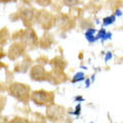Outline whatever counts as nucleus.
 <instances>
[{"instance_id":"obj_19","label":"nucleus","mask_w":123,"mask_h":123,"mask_svg":"<svg viewBox=\"0 0 123 123\" xmlns=\"http://www.w3.org/2000/svg\"><path fill=\"white\" fill-rule=\"evenodd\" d=\"M75 101H78V102H83L84 101V98L82 97H76L75 98Z\"/></svg>"},{"instance_id":"obj_15","label":"nucleus","mask_w":123,"mask_h":123,"mask_svg":"<svg viewBox=\"0 0 123 123\" xmlns=\"http://www.w3.org/2000/svg\"><path fill=\"white\" fill-rule=\"evenodd\" d=\"M113 57V55H112V52H107L106 53V56H105V62H108L109 60H111Z\"/></svg>"},{"instance_id":"obj_21","label":"nucleus","mask_w":123,"mask_h":123,"mask_svg":"<svg viewBox=\"0 0 123 123\" xmlns=\"http://www.w3.org/2000/svg\"><path fill=\"white\" fill-rule=\"evenodd\" d=\"M2 109H3V105H2V104H0V114H1Z\"/></svg>"},{"instance_id":"obj_16","label":"nucleus","mask_w":123,"mask_h":123,"mask_svg":"<svg viewBox=\"0 0 123 123\" xmlns=\"http://www.w3.org/2000/svg\"><path fill=\"white\" fill-rule=\"evenodd\" d=\"M111 38H112V34H111V33H107L106 35H105V37H104L103 39H102V41L104 42V41H106V40H108V39H111Z\"/></svg>"},{"instance_id":"obj_9","label":"nucleus","mask_w":123,"mask_h":123,"mask_svg":"<svg viewBox=\"0 0 123 123\" xmlns=\"http://www.w3.org/2000/svg\"><path fill=\"white\" fill-rule=\"evenodd\" d=\"M94 33H95V29H88L86 32H85V37L86 39L88 40V42H90V43H92V42H95L98 39L97 37H94Z\"/></svg>"},{"instance_id":"obj_22","label":"nucleus","mask_w":123,"mask_h":123,"mask_svg":"<svg viewBox=\"0 0 123 123\" xmlns=\"http://www.w3.org/2000/svg\"><path fill=\"white\" fill-rule=\"evenodd\" d=\"M0 67H1V66H0Z\"/></svg>"},{"instance_id":"obj_3","label":"nucleus","mask_w":123,"mask_h":123,"mask_svg":"<svg viewBox=\"0 0 123 123\" xmlns=\"http://www.w3.org/2000/svg\"><path fill=\"white\" fill-rule=\"evenodd\" d=\"M65 115V109L63 107H61L55 104L48 106L46 109V117L52 122H56L61 120Z\"/></svg>"},{"instance_id":"obj_8","label":"nucleus","mask_w":123,"mask_h":123,"mask_svg":"<svg viewBox=\"0 0 123 123\" xmlns=\"http://www.w3.org/2000/svg\"><path fill=\"white\" fill-rule=\"evenodd\" d=\"M24 40L27 42V43H34V42L36 41V35L35 33L33 32V31H27V32H25V35H24Z\"/></svg>"},{"instance_id":"obj_1","label":"nucleus","mask_w":123,"mask_h":123,"mask_svg":"<svg viewBox=\"0 0 123 123\" xmlns=\"http://www.w3.org/2000/svg\"><path fill=\"white\" fill-rule=\"evenodd\" d=\"M9 93L18 101L23 103H27L29 101L30 97V87L26 84L20 82L11 83L9 86Z\"/></svg>"},{"instance_id":"obj_11","label":"nucleus","mask_w":123,"mask_h":123,"mask_svg":"<svg viewBox=\"0 0 123 123\" xmlns=\"http://www.w3.org/2000/svg\"><path fill=\"white\" fill-rule=\"evenodd\" d=\"M84 80V73L83 72H78L77 74H75V76L73 77L72 82H77V81H82Z\"/></svg>"},{"instance_id":"obj_7","label":"nucleus","mask_w":123,"mask_h":123,"mask_svg":"<svg viewBox=\"0 0 123 123\" xmlns=\"http://www.w3.org/2000/svg\"><path fill=\"white\" fill-rule=\"evenodd\" d=\"M20 15H21L22 20L24 21V23L26 25H31L33 23L34 18H35V12H34L33 9L26 8V9H23L21 11Z\"/></svg>"},{"instance_id":"obj_2","label":"nucleus","mask_w":123,"mask_h":123,"mask_svg":"<svg viewBox=\"0 0 123 123\" xmlns=\"http://www.w3.org/2000/svg\"><path fill=\"white\" fill-rule=\"evenodd\" d=\"M53 95L52 92H48L45 90H35L31 93V99L39 106H50L53 104Z\"/></svg>"},{"instance_id":"obj_13","label":"nucleus","mask_w":123,"mask_h":123,"mask_svg":"<svg viewBox=\"0 0 123 123\" xmlns=\"http://www.w3.org/2000/svg\"><path fill=\"white\" fill-rule=\"evenodd\" d=\"M107 34L106 32V30L105 29H101L98 31V36H97V39H103L104 37H105V35Z\"/></svg>"},{"instance_id":"obj_20","label":"nucleus","mask_w":123,"mask_h":123,"mask_svg":"<svg viewBox=\"0 0 123 123\" xmlns=\"http://www.w3.org/2000/svg\"><path fill=\"white\" fill-rule=\"evenodd\" d=\"M89 85H90V80L89 79H86L85 80V86L86 87H89Z\"/></svg>"},{"instance_id":"obj_6","label":"nucleus","mask_w":123,"mask_h":123,"mask_svg":"<svg viewBox=\"0 0 123 123\" xmlns=\"http://www.w3.org/2000/svg\"><path fill=\"white\" fill-rule=\"evenodd\" d=\"M25 50V45L20 44V43H15L12 44L9 47L8 50V57L10 60H15L17 57H18Z\"/></svg>"},{"instance_id":"obj_10","label":"nucleus","mask_w":123,"mask_h":123,"mask_svg":"<svg viewBox=\"0 0 123 123\" xmlns=\"http://www.w3.org/2000/svg\"><path fill=\"white\" fill-rule=\"evenodd\" d=\"M116 21V17L113 14V15H110V17H107L103 20V25L104 26H109L111 24H113V23Z\"/></svg>"},{"instance_id":"obj_14","label":"nucleus","mask_w":123,"mask_h":123,"mask_svg":"<svg viewBox=\"0 0 123 123\" xmlns=\"http://www.w3.org/2000/svg\"><path fill=\"white\" fill-rule=\"evenodd\" d=\"M80 112H81V105H80V104H78V105L76 106V108H75V112H73V114L76 115V116H79Z\"/></svg>"},{"instance_id":"obj_12","label":"nucleus","mask_w":123,"mask_h":123,"mask_svg":"<svg viewBox=\"0 0 123 123\" xmlns=\"http://www.w3.org/2000/svg\"><path fill=\"white\" fill-rule=\"evenodd\" d=\"M8 123H30L29 120H27L25 118H14Z\"/></svg>"},{"instance_id":"obj_4","label":"nucleus","mask_w":123,"mask_h":123,"mask_svg":"<svg viewBox=\"0 0 123 123\" xmlns=\"http://www.w3.org/2000/svg\"><path fill=\"white\" fill-rule=\"evenodd\" d=\"M36 20L46 30L52 27L53 24H55V17L51 13H49L48 11H44V10L38 12V14L36 15Z\"/></svg>"},{"instance_id":"obj_18","label":"nucleus","mask_w":123,"mask_h":123,"mask_svg":"<svg viewBox=\"0 0 123 123\" xmlns=\"http://www.w3.org/2000/svg\"><path fill=\"white\" fill-rule=\"evenodd\" d=\"M64 3H66L67 5H74L73 3H75V4H76V3H78V2H77V1H64Z\"/></svg>"},{"instance_id":"obj_5","label":"nucleus","mask_w":123,"mask_h":123,"mask_svg":"<svg viewBox=\"0 0 123 123\" xmlns=\"http://www.w3.org/2000/svg\"><path fill=\"white\" fill-rule=\"evenodd\" d=\"M30 77L32 80L35 81H42V80L46 79V72L45 69L40 66V65H36V66L32 67L30 71Z\"/></svg>"},{"instance_id":"obj_17","label":"nucleus","mask_w":123,"mask_h":123,"mask_svg":"<svg viewBox=\"0 0 123 123\" xmlns=\"http://www.w3.org/2000/svg\"><path fill=\"white\" fill-rule=\"evenodd\" d=\"M122 14H123V13H122V11H121L120 9H117V10H116V12H115V17H116V15H117V17H121Z\"/></svg>"}]
</instances>
